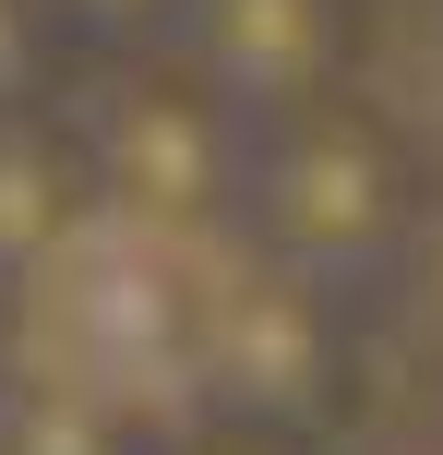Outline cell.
<instances>
[{
	"mask_svg": "<svg viewBox=\"0 0 443 455\" xmlns=\"http://www.w3.org/2000/svg\"><path fill=\"white\" fill-rule=\"evenodd\" d=\"M431 180H443V168H420L407 120H384L372 96L348 84V96H324V108L264 120L240 228H252L264 251H288V264L336 275V288H372V275H396Z\"/></svg>",
	"mask_w": 443,
	"mask_h": 455,
	"instance_id": "1",
	"label": "cell"
},
{
	"mask_svg": "<svg viewBox=\"0 0 443 455\" xmlns=\"http://www.w3.org/2000/svg\"><path fill=\"white\" fill-rule=\"evenodd\" d=\"M84 156H96V192L108 216L156 228V240H204L216 216H240L252 192V144L264 120L240 108L228 84L180 60V48H144V60H84Z\"/></svg>",
	"mask_w": 443,
	"mask_h": 455,
	"instance_id": "2",
	"label": "cell"
},
{
	"mask_svg": "<svg viewBox=\"0 0 443 455\" xmlns=\"http://www.w3.org/2000/svg\"><path fill=\"white\" fill-rule=\"evenodd\" d=\"M360 36H372L360 0H180L168 48L204 84H228L252 120H288V108H324L360 84Z\"/></svg>",
	"mask_w": 443,
	"mask_h": 455,
	"instance_id": "3",
	"label": "cell"
},
{
	"mask_svg": "<svg viewBox=\"0 0 443 455\" xmlns=\"http://www.w3.org/2000/svg\"><path fill=\"white\" fill-rule=\"evenodd\" d=\"M108 216L96 192V156H84V120L72 108H12L0 120V288L72 264V240Z\"/></svg>",
	"mask_w": 443,
	"mask_h": 455,
	"instance_id": "4",
	"label": "cell"
},
{
	"mask_svg": "<svg viewBox=\"0 0 443 455\" xmlns=\"http://www.w3.org/2000/svg\"><path fill=\"white\" fill-rule=\"evenodd\" d=\"M0 455H168V432H144L108 384L84 371H48V384L0 395Z\"/></svg>",
	"mask_w": 443,
	"mask_h": 455,
	"instance_id": "5",
	"label": "cell"
},
{
	"mask_svg": "<svg viewBox=\"0 0 443 455\" xmlns=\"http://www.w3.org/2000/svg\"><path fill=\"white\" fill-rule=\"evenodd\" d=\"M84 84V48H72L60 0H0V120L12 108H60Z\"/></svg>",
	"mask_w": 443,
	"mask_h": 455,
	"instance_id": "6",
	"label": "cell"
},
{
	"mask_svg": "<svg viewBox=\"0 0 443 455\" xmlns=\"http://www.w3.org/2000/svg\"><path fill=\"white\" fill-rule=\"evenodd\" d=\"M396 336L443 371V180H431L420 228H407V251H396Z\"/></svg>",
	"mask_w": 443,
	"mask_h": 455,
	"instance_id": "7",
	"label": "cell"
},
{
	"mask_svg": "<svg viewBox=\"0 0 443 455\" xmlns=\"http://www.w3.org/2000/svg\"><path fill=\"white\" fill-rule=\"evenodd\" d=\"M60 24L84 60H144V48L180 36V0H60Z\"/></svg>",
	"mask_w": 443,
	"mask_h": 455,
	"instance_id": "8",
	"label": "cell"
},
{
	"mask_svg": "<svg viewBox=\"0 0 443 455\" xmlns=\"http://www.w3.org/2000/svg\"><path fill=\"white\" fill-rule=\"evenodd\" d=\"M168 455H324V443H288V432H252V419H204V432H180Z\"/></svg>",
	"mask_w": 443,
	"mask_h": 455,
	"instance_id": "9",
	"label": "cell"
},
{
	"mask_svg": "<svg viewBox=\"0 0 443 455\" xmlns=\"http://www.w3.org/2000/svg\"><path fill=\"white\" fill-rule=\"evenodd\" d=\"M360 455H443V432H396V443H360Z\"/></svg>",
	"mask_w": 443,
	"mask_h": 455,
	"instance_id": "10",
	"label": "cell"
},
{
	"mask_svg": "<svg viewBox=\"0 0 443 455\" xmlns=\"http://www.w3.org/2000/svg\"><path fill=\"white\" fill-rule=\"evenodd\" d=\"M24 371H12V288H0V395H12Z\"/></svg>",
	"mask_w": 443,
	"mask_h": 455,
	"instance_id": "11",
	"label": "cell"
}]
</instances>
